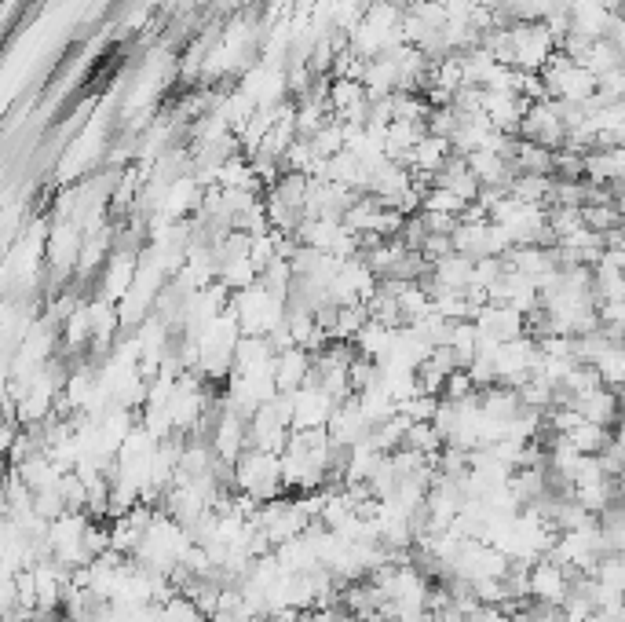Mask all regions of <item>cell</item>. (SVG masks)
Wrapping results in <instances>:
<instances>
[{
  "label": "cell",
  "mask_w": 625,
  "mask_h": 622,
  "mask_svg": "<svg viewBox=\"0 0 625 622\" xmlns=\"http://www.w3.org/2000/svg\"><path fill=\"white\" fill-rule=\"evenodd\" d=\"M618 396H622V403H625V385H622V388H618Z\"/></svg>",
  "instance_id": "30bf717a"
},
{
  "label": "cell",
  "mask_w": 625,
  "mask_h": 622,
  "mask_svg": "<svg viewBox=\"0 0 625 622\" xmlns=\"http://www.w3.org/2000/svg\"><path fill=\"white\" fill-rule=\"evenodd\" d=\"M596 374L607 388H622L625 385V341H615L600 359H596Z\"/></svg>",
  "instance_id": "52a82bcc"
},
{
  "label": "cell",
  "mask_w": 625,
  "mask_h": 622,
  "mask_svg": "<svg viewBox=\"0 0 625 622\" xmlns=\"http://www.w3.org/2000/svg\"><path fill=\"white\" fill-rule=\"evenodd\" d=\"M234 491L249 494L256 502H275L286 494V480H282V454H267V451H249L234 462Z\"/></svg>",
  "instance_id": "6da1fadb"
},
{
  "label": "cell",
  "mask_w": 625,
  "mask_h": 622,
  "mask_svg": "<svg viewBox=\"0 0 625 622\" xmlns=\"http://www.w3.org/2000/svg\"><path fill=\"white\" fill-rule=\"evenodd\" d=\"M165 619L169 622H212L209 612H205L198 601H191L187 593H176L172 601H165Z\"/></svg>",
  "instance_id": "9c48e42d"
},
{
  "label": "cell",
  "mask_w": 625,
  "mask_h": 622,
  "mask_svg": "<svg viewBox=\"0 0 625 622\" xmlns=\"http://www.w3.org/2000/svg\"><path fill=\"white\" fill-rule=\"evenodd\" d=\"M622 242H625V227H622Z\"/></svg>",
  "instance_id": "8fae6325"
},
{
  "label": "cell",
  "mask_w": 625,
  "mask_h": 622,
  "mask_svg": "<svg viewBox=\"0 0 625 622\" xmlns=\"http://www.w3.org/2000/svg\"><path fill=\"white\" fill-rule=\"evenodd\" d=\"M567 440H571L582 454H604L607 447H611L607 429H600V425H593V421H582L578 429H571L567 432Z\"/></svg>",
  "instance_id": "ba28073f"
},
{
  "label": "cell",
  "mask_w": 625,
  "mask_h": 622,
  "mask_svg": "<svg viewBox=\"0 0 625 622\" xmlns=\"http://www.w3.org/2000/svg\"><path fill=\"white\" fill-rule=\"evenodd\" d=\"M337 410V399L329 396L322 385H304L300 392H293V432H311V429H329Z\"/></svg>",
  "instance_id": "3957f363"
},
{
  "label": "cell",
  "mask_w": 625,
  "mask_h": 622,
  "mask_svg": "<svg viewBox=\"0 0 625 622\" xmlns=\"http://www.w3.org/2000/svg\"><path fill=\"white\" fill-rule=\"evenodd\" d=\"M574 407L582 410L585 421H593V425L607 429V425H618V414H622V396H618V388L600 385L596 392H589L585 399H578Z\"/></svg>",
  "instance_id": "8992f818"
},
{
  "label": "cell",
  "mask_w": 625,
  "mask_h": 622,
  "mask_svg": "<svg viewBox=\"0 0 625 622\" xmlns=\"http://www.w3.org/2000/svg\"><path fill=\"white\" fill-rule=\"evenodd\" d=\"M476 330L483 337V344H505V341H516L523 333H530V322L523 311L509 308V304H498L490 301L476 311Z\"/></svg>",
  "instance_id": "7a4b0ae2"
},
{
  "label": "cell",
  "mask_w": 625,
  "mask_h": 622,
  "mask_svg": "<svg viewBox=\"0 0 625 622\" xmlns=\"http://www.w3.org/2000/svg\"><path fill=\"white\" fill-rule=\"evenodd\" d=\"M571 597V575L560 560L541 557L530 564V601L538 604H560Z\"/></svg>",
  "instance_id": "277c9868"
},
{
  "label": "cell",
  "mask_w": 625,
  "mask_h": 622,
  "mask_svg": "<svg viewBox=\"0 0 625 622\" xmlns=\"http://www.w3.org/2000/svg\"><path fill=\"white\" fill-rule=\"evenodd\" d=\"M311 377H315V355L308 348H286V352H278L275 363L278 392H300L304 385H311Z\"/></svg>",
  "instance_id": "5b68a950"
}]
</instances>
